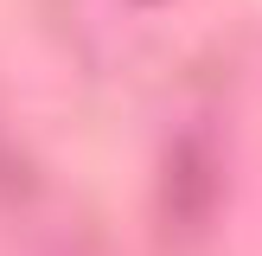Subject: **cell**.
Returning <instances> with one entry per match:
<instances>
[]
</instances>
